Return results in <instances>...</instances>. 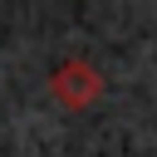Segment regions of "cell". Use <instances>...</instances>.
<instances>
[{
  "label": "cell",
  "mask_w": 157,
  "mask_h": 157,
  "mask_svg": "<svg viewBox=\"0 0 157 157\" xmlns=\"http://www.w3.org/2000/svg\"><path fill=\"white\" fill-rule=\"evenodd\" d=\"M49 93L64 103V108H88L98 93H103V74L88 64V59H64V64H54V74H49Z\"/></svg>",
  "instance_id": "cell-1"
}]
</instances>
